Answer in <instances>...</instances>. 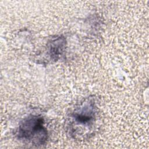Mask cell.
I'll return each instance as SVG.
<instances>
[{
  "label": "cell",
  "instance_id": "6da1fadb",
  "mask_svg": "<svg viewBox=\"0 0 149 149\" xmlns=\"http://www.w3.org/2000/svg\"><path fill=\"white\" fill-rule=\"evenodd\" d=\"M17 136L20 141L32 145L45 144L48 138V132L43 118L36 115L26 118L19 125Z\"/></svg>",
  "mask_w": 149,
  "mask_h": 149
},
{
  "label": "cell",
  "instance_id": "7a4b0ae2",
  "mask_svg": "<svg viewBox=\"0 0 149 149\" xmlns=\"http://www.w3.org/2000/svg\"><path fill=\"white\" fill-rule=\"evenodd\" d=\"M72 116L78 124L90 126L95 119V106L92 98L82 104L79 108L73 112Z\"/></svg>",
  "mask_w": 149,
  "mask_h": 149
},
{
  "label": "cell",
  "instance_id": "3957f363",
  "mask_svg": "<svg viewBox=\"0 0 149 149\" xmlns=\"http://www.w3.org/2000/svg\"><path fill=\"white\" fill-rule=\"evenodd\" d=\"M66 41L63 37H57L52 40L49 44L48 53L52 61H56L62 55L65 48Z\"/></svg>",
  "mask_w": 149,
  "mask_h": 149
}]
</instances>
